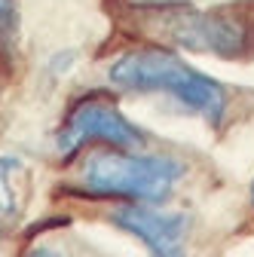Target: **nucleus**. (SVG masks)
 <instances>
[{
	"label": "nucleus",
	"instance_id": "1",
	"mask_svg": "<svg viewBox=\"0 0 254 257\" xmlns=\"http://www.w3.org/2000/svg\"><path fill=\"white\" fill-rule=\"evenodd\" d=\"M138 31L190 52L217 58L254 55V0L193 10V7H138Z\"/></svg>",
	"mask_w": 254,
	"mask_h": 257
},
{
	"label": "nucleus",
	"instance_id": "2",
	"mask_svg": "<svg viewBox=\"0 0 254 257\" xmlns=\"http://www.w3.org/2000/svg\"><path fill=\"white\" fill-rule=\"evenodd\" d=\"M110 83L125 92H169L184 107L199 113L211 128L224 122L227 113V92L208 74L190 68L184 58L163 46H144L119 55L110 71Z\"/></svg>",
	"mask_w": 254,
	"mask_h": 257
},
{
	"label": "nucleus",
	"instance_id": "3",
	"mask_svg": "<svg viewBox=\"0 0 254 257\" xmlns=\"http://www.w3.org/2000/svg\"><path fill=\"white\" fill-rule=\"evenodd\" d=\"M184 178V163L172 156L153 153H122L95 150L86 156L80 187L92 196H119V199H166Z\"/></svg>",
	"mask_w": 254,
	"mask_h": 257
},
{
	"label": "nucleus",
	"instance_id": "4",
	"mask_svg": "<svg viewBox=\"0 0 254 257\" xmlns=\"http://www.w3.org/2000/svg\"><path fill=\"white\" fill-rule=\"evenodd\" d=\"M89 141H104L110 147L125 150V147L144 144V132L129 116H122L119 107L104 101L101 95H92V98H83V101H77L71 107L68 119L58 128L55 144H58L61 156H71Z\"/></svg>",
	"mask_w": 254,
	"mask_h": 257
},
{
	"label": "nucleus",
	"instance_id": "5",
	"mask_svg": "<svg viewBox=\"0 0 254 257\" xmlns=\"http://www.w3.org/2000/svg\"><path fill=\"white\" fill-rule=\"evenodd\" d=\"M113 223L119 230L132 233L135 239H141L150 257H187L184 251V239L190 227L187 214L132 202V205H122L119 211H113Z\"/></svg>",
	"mask_w": 254,
	"mask_h": 257
},
{
	"label": "nucleus",
	"instance_id": "6",
	"mask_svg": "<svg viewBox=\"0 0 254 257\" xmlns=\"http://www.w3.org/2000/svg\"><path fill=\"white\" fill-rule=\"evenodd\" d=\"M28 196V163L22 156H0V217H16Z\"/></svg>",
	"mask_w": 254,
	"mask_h": 257
},
{
	"label": "nucleus",
	"instance_id": "7",
	"mask_svg": "<svg viewBox=\"0 0 254 257\" xmlns=\"http://www.w3.org/2000/svg\"><path fill=\"white\" fill-rule=\"evenodd\" d=\"M28 257H61V254L52 248H34V251H28Z\"/></svg>",
	"mask_w": 254,
	"mask_h": 257
},
{
	"label": "nucleus",
	"instance_id": "8",
	"mask_svg": "<svg viewBox=\"0 0 254 257\" xmlns=\"http://www.w3.org/2000/svg\"><path fill=\"white\" fill-rule=\"evenodd\" d=\"M251 205H254V184H251Z\"/></svg>",
	"mask_w": 254,
	"mask_h": 257
}]
</instances>
